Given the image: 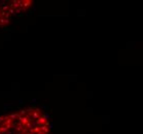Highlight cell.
<instances>
[{
    "instance_id": "obj_1",
    "label": "cell",
    "mask_w": 143,
    "mask_h": 134,
    "mask_svg": "<svg viewBox=\"0 0 143 134\" xmlns=\"http://www.w3.org/2000/svg\"><path fill=\"white\" fill-rule=\"evenodd\" d=\"M29 116H30V118L32 119V121H34V120H38L39 118H40V116H41V110L39 109V108L35 107L34 110L32 112V113H30Z\"/></svg>"
},
{
    "instance_id": "obj_2",
    "label": "cell",
    "mask_w": 143,
    "mask_h": 134,
    "mask_svg": "<svg viewBox=\"0 0 143 134\" xmlns=\"http://www.w3.org/2000/svg\"><path fill=\"white\" fill-rule=\"evenodd\" d=\"M28 122H29V117H28V115H27L26 117H22V118L20 119V121L18 122V123L22 124V125H23V126L25 127V125H26Z\"/></svg>"
},
{
    "instance_id": "obj_3",
    "label": "cell",
    "mask_w": 143,
    "mask_h": 134,
    "mask_svg": "<svg viewBox=\"0 0 143 134\" xmlns=\"http://www.w3.org/2000/svg\"><path fill=\"white\" fill-rule=\"evenodd\" d=\"M22 2H23V8H27L30 7L32 5V0H22Z\"/></svg>"
},
{
    "instance_id": "obj_4",
    "label": "cell",
    "mask_w": 143,
    "mask_h": 134,
    "mask_svg": "<svg viewBox=\"0 0 143 134\" xmlns=\"http://www.w3.org/2000/svg\"><path fill=\"white\" fill-rule=\"evenodd\" d=\"M39 128H40V131H41V132H42L43 134H49V127H46V126H44V125H42V126H40Z\"/></svg>"
},
{
    "instance_id": "obj_5",
    "label": "cell",
    "mask_w": 143,
    "mask_h": 134,
    "mask_svg": "<svg viewBox=\"0 0 143 134\" xmlns=\"http://www.w3.org/2000/svg\"><path fill=\"white\" fill-rule=\"evenodd\" d=\"M24 126H23V125H22V124H20V123H16V128H15V129H16V132H18V133H20V132H22V131H23V129H24Z\"/></svg>"
},
{
    "instance_id": "obj_6",
    "label": "cell",
    "mask_w": 143,
    "mask_h": 134,
    "mask_svg": "<svg viewBox=\"0 0 143 134\" xmlns=\"http://www.w3.org/2000/svg\"><path fill=\"white\" fill-rule=\"evenodd\" d=\"M8 117H9V119L12 120V122H15L16 120V117H18V112H12V113L8 115Z\"/></svg>"
},
{
    "instance_id": "obj_7",
    "label": "cell",
    "mask_w": 143,
    "mask_h": 134,
    "mask_svg": "<svg viewBox=\"0 0 143 134\" xmlns=\"http://www.w3.org/2000/svg\"><path fill=\"white\" fill-rule=\"evenodd\" d=\"M7 131H8V129H7L6 126H3V125H1V126H0V132H1L2 134H6Z\"/></svg>"
},
{
    "instance_id": "obj_8",
    "label": "cell",
    "mask_w": 143,
    "mask_h": 134,
    "mask_svg": "<svg viewBox=\"0 0 143 134\" xmlns=\"http://www.w3.org/2000/svg\"><path fill=\"white\" fill-rule=\"evenodd\" d=\"M19 115L20 116H21V117H26L27 115H28V113H27V112H26V109H25V108H24V109H21V110H19Z\"/></svg>"
},
{
    "instance_id": "obj_9",
    "label": "cell",
    "mask_w": 143,
    "mask_h": 134,
    "mask_svg": "<svg viewBox=\"0 0 143 134\" xmlns=\"http://www.w3.org/2000/svg\"><path fill=\"white\" fill-rule=\"evenodd\" d=\"M12 3L13 5V9H18L19 8V0H13V1H12Z\"/></svg>"
},
{
    "instance_id": "obj_10",
    "label": "cell",
    "mask_w": 143,
    "mask_h": 134,
    "mask_svg": "<svg viewBox=\"0 0 143 134\" xmlns=\"http://www.w3.org/2000/svg\"><path fill=\"white\" fill-rule=\"evenodd\" d=\"M25 128H26L27 130H30L33 128V125H32V122H28V123L25 125Z\"/></svg>"
},
{
    "instance_id": "obj_11",
    "label": "cell",
    "mask_w": 143,
    "mask_h": 134,
    "mask_svg": "<svg viewBox=\"0 0 143 134\" xmlns=\"http://www.w3.org/2000/svg\"><path fill=\"white\" fill-rule=\"evenodd\" d=\"M34 106H30V107H28V108H25L26 109V112H27V113L28 115H30V113H32V112L34 110Z\"/></svg>"
},
{
    "instance_id": "obj_12",
    "label": "cell",
    "mask_w": 143,
    "mask_h": 134,
    "mask_svg": "<svg viewBox=\"0 0 143 134\" xmlns=\"http://www.w3.org/2000/svg\"><path fill=\"white\" fill-rule=\"evenodd\" d=\"M0 10L1 11H8V6H7V4L6 5H3V6H0Z\"/></svg>"
},
{
    "instance_id": "obj_13",
    "label": "cell",
    "mask_w": 143,
    "mask_h": 134,
    "mask_svg": "<svg viewBox=\"0 0 143 134\" xmlns=\"http://www.w3.org/2000/svg\"><path fill=\"white\" fill-rule=\"evenodd\" d=\"M10 17H12V15H10L8 11H6L5 13V16H4V19H6V20H10Z\"/></svg>"
},
{
    "instance_id": "obj_14",
    "label": "cell",
    "mask_w": 143,
    "mask_h": 134,
    "mask_svg": "<svg viewBox=\"0 0 143 134\" xmlns=\"http://www.w3.org/2000/svg\"><path fill=\"white\" fill-rule=\"evenodd\" d=\"M0 26L1 27H4L5 24H4V18H0Z\"/></svg>"
},
{
    "instance_id": "obj_15",
    "label": "cell",
    "mask_w": 143,
    "mask_h": 134,
    "mask_svg": "<svg viewBox=\"0 0 143 134\" xmlns=\"http://www.w3.org/2000/svg\"><path fill=\"white\" fill-rule=\"evenodd\" d=\"M8 13H9L10 15H15V9H13V8H8Z\"/></svg>"
},
{
    "instance_id": "obj_16",
    "label": "cell",
    "mask_w": 143,
    "mask_h": 134,
    "mask_svg": "<svg viewBox=\"0 0 143 134\" xmlns=\"http://www.w3.org/2000/svg\"><path fill=\"white\" fill-rule=\"evenodd\" d=\"M4 24H5V25H9V24H10V20L4 19Z\"/></svg>"
},
{
    "instance_id": "obj_17",
    "label": "cell",
    "mask_w": 143,
    "mask_h": 134,
    "mask_svg": "<svg viewBox=\"0 0 143 134\" xmlns=\"http://www.w3.org/2000/svg\"><path fill=\"white\" fill-rule=\"evenodd\" d=\"M3 122H4L3 117H2V116H0V124H3Z\"/></svg>"
},
{
    "instance_id": "obj_18",
    "label": "cell",
    "mask_w": 143,
    "mask_h": 134,
    "mask_svg": "<svg viewBox=\"0 0 143 134\" xmlns=\"http://www.w3.org/2000/svg\"><path fill=\"white\" fill-rule=\"evenodd\" d=\"M44 126H46V127H49V121H46L45 123H44Z\"/></svg>"
},
{
    "instance_id": "obj_19",
    "label": "cell",
    "mask_w": 143,
    "mask_h": 134,
    "mask_svg": "<svg viewBox=\"0 0 143 134\" xmlns=\"http://www.w3.org/2000/svg\"><path fill=\"white\" fill-rule=\"evenodd\" d=\"M0 134H2V133H1V132H0Z\"/></svg>"
}]
</instances>
